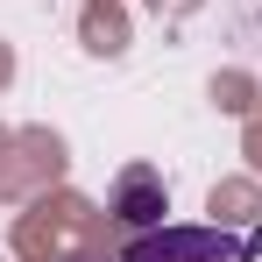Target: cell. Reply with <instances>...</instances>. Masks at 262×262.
Segmentation results:
<instances>
[{"label": "cell", "instance_id": "cell-1", "mask_svg": "<svg viewBox=\"0 0 262 262\" xmlns=\"http://www.w3.org/2000/svg\"><path fill=\"white\" fill-rule=\"evenodd\" d=\"M255 255H262V227L227 234V227H170V220L121 248V262H255Z\"/></svg>", "mask_w": 262, "mask_h": 262}, {"label": "cell", "instance_id": "cell-2", "mask_svg": "<svg viewBox=\"0 0 262 262\" xmlns=\"http://www.w3.org/2000/svg\"><path fill=\"white\" fill-rule=\"evenodd\" d=\"M106 206L128 220L135 234H149V227H163V213H170V184H163V170H149V163H128V170L114 177Z\"/></svg>", "mask_w": 262, "mask_h": 262}]
</instances>
